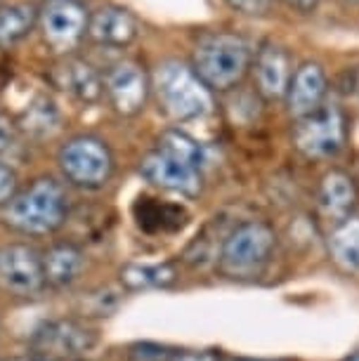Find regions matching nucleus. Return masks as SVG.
Instances as JSON below:
<instances>
[{"label": "nucleus", "instance_id": "1", "mask_svg": "<svg viewBox=\"0 0 359 361\" xmlns=\"http://www.w3.org/2000/svg\"><path fill=\"white\" fill-rule=\"evenodd\" d=\"M253 47L239 33L211 31L196 40L189 66L211 92H227L248 76Z\"/></svg>", "mask_w": 359, "mask_h": 361}, {"label": "nucleus", "instance_id": "2", "mask_svg": "<svg viewBox=\"0 0 359 361\" xmlns=\"http://www.w3.org/2000/svg\"><path fill=\"white\" fill-rule=\"evenodd\" d=\"M152 94L159 109L173 121H196L213 111V92L194 69L178 59H166L152 73Z\"/></svg>", "mask_w": 359, "mask_h": 361}, {"label": "nucleus", "instance_id": "3", "mask_svg": "<svg viewBox=\"0 0 359 361\" xmlns=\"http://www.w3.org/2000/svg\"><path fill=\"white\" fill-rule=\"evenodd\" d=\"M69 215V199L55 177H38L3 208V220L12 229L31 236L57 231Z\"/></svg>", "mask_w": 359, "mask_h": 361}, {"label": "nucleus", "instance_id": "4", "mask_svg": "<svg viewBox=\"0 0 359 361\" xmlns=\"http://www.w3.org/2000/svg\"><path fill=\"white\" fill-rule=\"evenodd\" d=\"M276 234L267 222L248 220L229 231L218 255V269L229 279H255L269 264Z\"/></svg>", "mask_w": 359, "mask_h": 361}, {"label": "nucleus", "instance_id": "5", "mask_svg": "<svg viewBox=\"0 0 359 361\" xmlns=\"http://www.w3.org/2000/svg\"><path fill=\"white\" fill-rule=\"evenodd\" d=\"M59 170L73 187L102 189L114 175V154L104 140L76 135L66 140L57 154Z\"/></svg>", "mask_w": 359, "mask_h": 361}, {"label": "nucleus", "instance_id": "6", "mask_svg": "<svg viewBox=\"0 0 359 361\" xmlns=\"http://www.w3.org/2000/svg\"><path fill=\"white\" fill-rule=\"evenodd\" d=\"M345 145V116L336 104H324L293 126V147L305 159H331Z\"/></svg>", "mask_w": 359, "mask_h": 361}, {"label": "nucleus", "instance_id": "7", "mask_svg": "<svg viewBox=\"0 0 359 361\" xmlns=\"http://www.w3.org/2000/svg\"><path fill=\"white\" fill-rule=\"evenodd\" d=\"M87 15L80 0H47L40 8L38 26L43 40L59 54H69L87 36Z\"/></svg>", "mask_w": 359, "mask_h": 361}, {"label": "nucleus", "instance_id": "8", "mask_svg": "<svg viewBox=\"0 0 359 361\" xmlns=\"http://www.w3.org/2000/svg\"><path fill=\"white\" fill-rule=\"evenodd\" d=\"M43 260L29 243L0 246V290L10 295L31 298L45 288Z\"/></svg>", "mask_w": 359, "mask_h": 361}, {"label": "nucleus", "instance_id": "9", "mask_svg": "<svg viewBox=\"0 0 359 361\" xmlns=\"http://www.w3.org/2000/svg\"><path fill=\"white\" fill-rule=\"evenodd\" d=\"M104 94L118 116H138L152 97V76L133 59L114 64L104 76Z\"/></svg>", "mask_w": 359, "mask_h": 361}, {"label": "nucleus", "instance_id": "10", "mask_svg": "<svg viewBox=\"0 0 359 361\" xmlns=\"http://www.w3.org/2000/svg\"><path fill=\"white\" fill-rule=\"evenodd\" d=\"M31 345L40 357L66 361L90 352L97 345V333L87 324L76 322V319H55V322L43 324L33 333Z\"/></svg>", "mask_w": 359, "mask_h": 361}, {"label": "nucleus", "instance_id": "11", "mask_svg": "<svg viewBox=\"0 0 359 361\" xmlns=\"http://www.w3.org/2000/svg\"><path fill=\"white\" fill-rule=\"evenodd\" d=\"M250 71H253L255 90L262 99L276 102L286 97L291 78H293V62H291L286 47L272 43V40L262 43L253 54Z\"/></svg>", "mask_w": 359, "mask_h": 361}, {"label": "nucleus", "instance_id": "12", "mask_svg": "<svg viewBox=\"0 0 359 361\" xmlns=\"http://www.w3.org/2000/svg\"><path fill=\"white\" fill-rule=\"evenodd\" d=\"M140 175L145 177L149 185L182 196H199L203 189V177L199 168H192L178 159H171V156L161 154L157 149L142 159Z\"/></svg>", "mask_w": 359, "mask_h": 361}, {"label": "nucleus", "instance_id": "13", "mask_svg": "<svg viewBox=\"0 0 359 361\" xmlns=\"http://www.w3.org/2000/svg\"><path fill=\"white\" fill-rule=\"evenodd\" d=\"M329 92V78L327 71L320 62H303L293 71L288 92L284 102H286V111L293 116V121L305 118L312 111H317Z\"/></svg>", "mask_w": 359, "mask_h": 361}, {"label": "nucleus", "instance_id": "14", "mask_svg": "<svg viewBox=\"0 0 359 361\" xmlns=\"http://www.w3.org/2000/svg\"><path fill=\"white\" fill-rule=\"evenodd\" d=\"M140 36V22L123 5H102L87 19V38L104 47H128Z\"/></svg>", "mask_w": 359, "mask_h": 361}, {"label": "nucleus", "instance_id": "15", "mask_svg": "<svg viewBox=\"0 0 359 361\" xmlns=\"http://www.w3.org/2000/svg\"><path fill=\"white\" fill-rule=\"evenodd\" d=\"M50 80L57 90L66 92L69 97L83 102V104H95L104 94V78L99 76L92 64L78 57H66L57 62L50 71Z\"/></svg>", "mask_w": 359, "mask_h": 361}, {"label": "nucleus", "instance_id": "16", "mask_svg": "<svg viewBox=\"0 0 359 361\" xmlns=\"http://www.w3.org/2000/svg\"><path fill=\"white\" fill-rule=\"evenodd\" d=\"M357 199L359 192L355 180L345 170H329L317 189V210L324 222L336 227L352 215Z\"/></svg>", "mask_w": 359, "mask_h": 361}, {"label": "nucleus", "instance_id": "17", "mask_svg": "<svg viewBox=\"0 0 359 361\" xmlns=\"http://www.w3.org/2000/svg\"><path fill=\"white\" fill-rule=\"evenodd\" d=\"M40 260H43L45 283L55 288L71 286L85 269V253L73 243H55L40 255Z\"/></svg>", "mask_w": 359, "mask_h": 361}, {"label": "nucleus", "instance_id": "18", "mask_svg": "<svg viewBox=\"0 0 359 361\" xmlns=\"http://www.w3.org/2000/svg\"><path fill=\"white\" fill-rule=\"evenodd\" d=\"M327 246L338 269L345 274H359V217L350 215L348 220L331 227Z\"/></svg>", "mask_w": 359, "mask_h": 361}, {"label": "nucleus", "instance_id": "19", "mask_svg": "<svg viewBox=\"0 0 359 361\" xmlns=\"http://www.w3.org/2000/svg\"><path fill=\"white\" fill-rule=\"evenodd\" d=\"M121 283L130 290L168 288L178 281V269L171 262H128L121 267Z\"/></svg>", "mask_w": 359, "mask_h": 361}, {"label": "nucleus", "instance_id": "20", "mask_svg": "<svg viewBox=\"0 0 359 361\" xmlns=\"http://www.w3.org/2000/svg\"><path fill=\"white\" fill-rule=\"evenodd\" d=\"M40 10L31 3H10L0 8V47H12L36 29Z\"/></svg>", "mask_w": 359, "mask_h": 361}, {"label": "nucleus", "instance_id": "21", "mask_svg": "<svg viewBox=\"0 0 359 361\" xmlns=\"http://www.w3.org/2000/svg\"><path fill=\"white\" fill-rule=\"evenodd\" d=\"M157 152L171 156V159H178L192 168H199V170L203 168V161H206L203 147L192 135H187L185 130H178V128H171V130L161 133V137L157 142Z\"/></svg>", "mask_w": 359, "mask_h": 361}, {"label": "nucleus", "instance_id": "22", "mask_svg": "<svg viewBox=\"0 0 359 361\" xmlns=\"http://www.w3.org/2000/svg\"><path fill=\"white\" fill-rule=\"evenodd\" d=\"M57 123H59L57 109L50 99H45V97L38 99L36 104H31L29 111L24 114V128L33 135H40V137L50 135L57 128Z\"/></svg>", "mask_w": 359, "mask_h": 361}, {"label": "nucleus", "instance_id": "23", "mask_svg": "<svg viewBox=\"0 0 359 361\" xmlns=\"http://www.w3.org/2000/svg\"><path fill=\"white\" fill-rule=\"evenodd\" d=\"M225 3L243 17H265L272 10L274 0H225Z\"/></svg>", "mask_w": 359, "mask_h": 361}, {"label": "nucleus", "instance_id": "24", "mask_svg": "<svg viewBox=\"0 0 359 361\" xmlns=\"http://www.w3.org/2000/svg\"><path fill=\"white\" fill-rule=\"evenodd\" d=\"M17 194V173L0 161V208H5Z\"/></svg>", "mask_w": 359, "mask_h": 361}, {"label": "nucleus", "instance_id": "25", "mask_svg": "<svg viewBox=\"0 0 359 361\" xmlns=\"http://www.w3.org/2000/svg\"><path fill=\"white\" fill-rule=\"evenodd\" d=\"M168 357H171V352L161 350V347H152V345H140L130 352L133 361H166Z\"/></svg>", "mask_w": 359, "mask_h": 361}, {"label": "nucleus", "instance_id": "26", "mask_svg": "<svg viewBox=\"0 0 359 361\" xmlns=\"http://www.w3.org/2000/svg\"><path fill=\"white\" fill-rule=\"evenodd\" d=\"M17 140V133H15V126L10 123V118L0 111V152H8V149L15 145Z\"/></svg>", "mask_w": 359, "mask_h": 361}, {"label": "nucleus", "instance_id": "27", "mask_svg": "<svg viewBox=\"0 0 359 361\" xmlns=\"http://www.w3.org/2000/svg\"><path fill=\"white\" fill-rule=\"evenodd\" d=\"M166 361H220L213 352H180L171 354Z\"/></svg>", "mask_w": 359, "mask_h": 361}, {"label": "nucleus", "instance_id": "28", "mask_svg": "<svg viewBox=\"0 0 359 361\" xmlns=\"http://www.w3.org/2000/svg\"><path fill=\"white\" fill-rule=\"evenodd\" d=\"M286 5L291 10L296 12H303V15H308V12L317 10V5H320V0H286Z\"/></svg>", "mask_w": 359, "mask_h": 361}, {"label": "nucleus", "instance_id": "29", "mask_svg": "<svg viewBox=\"0 0 359 361\" xmlns=\"http://www.w3.org/2000/svg\"><path fill=\"white\" fill-rule=\"evenodd\" d=\"M31 361H64V359H52V357H40V354H38V357H36V359H31Z\"/></svg>", "mask_w": 359, "mask_h": 361}, {"label": "nucleus", "instance_id": "30", "mask_svg": "<svg viewBox=\"0 0 359 361\" xmlns=\"http://www.w3.org/2000/svg\"><path fill=\"white\" fill-rule=\"evenodd\" d=\"M348 361H359V352H357V354H355V357H350V359H348Z\"/></svg>", "mask_w": 359, "mask_h": 361}, {"label": "nucleus", "instance_id": "31", "mask_svg": "<svg viewBox=\"0 0 359 361\" xmlns=\"http://www.w3.org/2000/svg\"><path fill=\"white\" fill-rule=\"evenodd\" d=\"M357 92H359V73H357Z\"/></svg>", "mask_w": 359, "mask_h": 361}, {"label": "nucleus", "instance_id": "32", "mask_svg": "<svg viewBox=\"0 0 359 361\" xmlns=\"http://www.w3.org/2000/svg\"><path fill=\"white\" fill-rule=\"evenodd\" d=\"M350 3H359V0H350Z\"/></svg>", "mask_w": 359, "mask_h": 361}, {"label": "nucleus", "instance_id": "33", "mask_svg": "<svg viewBox=\"0 0 359 361\" xmlns=\"http://www.w3.org/2000/svg\"><path fill=\"white\" fill-rule=\"evenodd\" d=\"M248 361H250V359H248Z\"/></svg>", "mask_w": 359, "mask_h": 361}]
</instances>
